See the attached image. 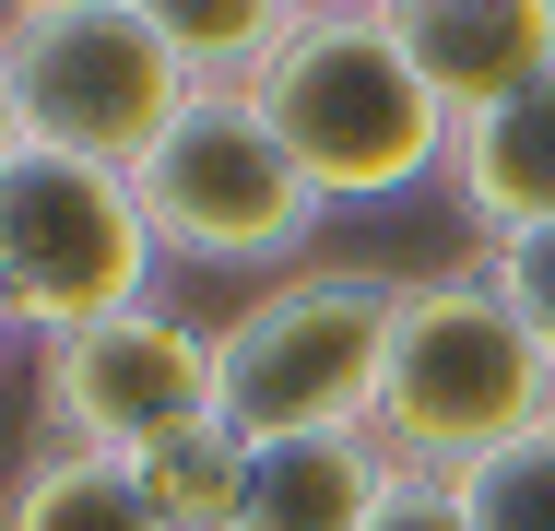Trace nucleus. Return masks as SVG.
<instances>
[{"mask_svg": "<svg viewBox=\"0 0 555 531\" xmlns=\"http://www.w3.org/2000/svg\"><path fill=\"white\" fill-rule=\"evenodd\" d=\"M130 12L178 48L190 83H248V72L296 36V0H130Z\"/></svg>", "mask_w": 555, "mask_h": 531, "instance_id": "ddd939ff", "label": "nucleus"}, {"mask_svg": "<svg viewBox=\"0 0 555 531\" xmlns=\"http://www.w3.org/2000/svg\"><path fill=\"white\" fill-rule=\"evenodd\" d=\"M214 331L178 308H130L95 319V331H60L36 342V425L48 449H107V461H142L154 437L178 425H214Z\"/></svg>", "mask_w": 555, "mask_h": 531, "instance_id": "0eeeda50", "label": "nucleus"}, {"mask_svg": "<svg viewBox=\"0 0 555 531\" xmlns=\"http://www.w3.org/2000/svg\"><path fill=\"white\" fill-rule=\"evenodd\" d=\"M402 331V284L354 272V260H296L272 272L248 308L214 331V414L272 449V437H332V425H378V366Z\"/></svg>", "mask_w": 555, "mask_h": 531, "instance_id": "7ed1b4c3", "label": "nucleus"}, {"mask_svg": "<svg viewBox=\"0 0 555 531\" xmlns=\"http://www.w3.org/2000/svg\"><path fill=\"white\" fill-rule=\"evenodd\" d=\"M248 461H260V449H248V437L214 414V425L154 437L130 472H142V496L166 508V531H236V508H248Z\"/></svg>", "mask_w": 555, "mask_h": 531, "instance_id": "f8f14e48", "label": "nucleus"}, {"mask_svg": "<svg viewBox=\"0 0 555 531\" xmlns=\"http://www.w3.org/2000/svg\"><path fill=\"white\" fill-rule=\"evenodd\" d=\"M449 190H461V212L485 224V248L555 224V72L532 83V95L461 118V142H449Z\"/></svg>", "mask_w": 555, "mask_h": 531, "instance_id": "9d476101", "label": "nucleus"}, {"mask_svg": "<svg viewBox=\"0 0 555 531\" xmlns=\"http://www.w3.org/2000/svg\"><path fill=\"white\" fill-rule=\"evenodd\" d=\"M378 24L438 83L449 118H485V106L532 95L555 72V0H390Z\"/></svg>", "mask_w": 555, "mask_h": 531, "instance_id": "6e6552de", "label": "nucleus"}, {"mask_svg": "<svg viewBox=\"0 0 555 531\" xmlns=\"http://www.w3.org/2000/svg\"><path fill=\"white\" fill-rule=\"evenodd\" d=\"M154 212L118 166H83V154H12L0 166V296L36 342L60 331H95V319L154 308Z\"/></svg>", "mask_w": 555, "mask_h": 531, "instance_id": "39448f33", "label": "nucleus"}, {"mask_svg": "<svg viewBox=\"0 0 555 531\" xmlns=\"http://www.w3.org/2000/svg\"><path fill=\"white\" fill-rule=\"evenodd\" d=\"M12 331H24V319H12V296H0V354H12Z\"/></svg>", "mask_w": 555, "mask_h": 531, "instance_id": "aec40b11", "label": "nucleus"}, {"mask_svg": "<svg viewBox=\"0 0 555 531\" xmlns=\"http://www.w3.org/2000/svg\"><path fill=\"white\" fill-rule=\"evenodd\" d=\"M332 12H390V0H296V24H332Z\"/></svg>", "mask_w": 555, "mask_h": 531, "instance_id": "6ab92c4d", "label": "nucleus"}, {"mask_svg": "<svg viewBox=\"0 0 555 531\" xmlns=\"http://www.w3.org/2000/svg\"><path fill=\"white\" fill-rule=\"evenodd\" d=\"M555 425V354L520 331V308L485 272H426L402 284V331L378 366V449L402 472H485L496 449Z\"/></svg>", "mask_w": 555, "mask_h": 531, "instance_id": "f257e3e1", "label": "nucleus"}, {"mask_svg": "<svg viewBox=\"0 0 555 531\" xmlns=\"http://www.w3.org/2000/svg\"><path fill=\"white\" fill-rule=\"evenodd\" d=\"M390 472H402V461H390L366 425L272 437V449L248 461V508H236V531H366L378 496H390Z\"/></svg>", "mask_w": 555, "mask_h": 531, "instance_id": "1a4fd4ad", "label": "nucleus"}, {"mask_svg": "<svg viewBox=\"0 0 555 531\" xmlns=\"http://www.w3.org/2000/svg\"><path fill=\"white\" fill-rule=\"evenodd\" d=\"M0 60H12V95L36 154H83L142 178V154L178 130V106L202 95L178 72V48L118 0V12H48V24H0Z\"/></svg>", "mask_w": 555, "mask_h": 531, "instance_id": "423d86ee", "label": "nucleus"}, {"mask_svg": "<svg viewBox=\"0 0 555 531\" xmlns=\"http://www.w3.org/2000/svg\"><path fill=\"white\" fill-rule=\"evenodd\" d=\"M24 142H36V130H24V95H12V60H0V166H12Z\"/></svg>", "mask_w": 555, "mask_h": 531, "instance_id": "f3484780", "label": "nucleus"}, {"mask_svg": "<svg viewBox=\"0 0 555 531\" xmlns=\"http://www.w3.org/2000/svg\"><path fill=\"white\" fill-rule=\"evenodd\" d=\"M366 531H473V508H461L449 472H390V496H378Z\"/></svg>", "mask_w": 555, "mask_h": 531, "instance_id": "dca6fc26", "label": "nucleus"}, {"mask_svg": "<svg viewBox=\"0 0 555 531\" xmlns=\"http://www.w3.org/2000/svg\"><path fill=\"white\" fill-rule=\"evenodd\" d=\"M142 212L166 260H214V272H296V248L320 236V190L296 178V154L272 142V118L248 83H202L178 106V130L142 154Z\"/></svg>", "mask_w": 555, "mask_h": 531, "instance_id": "20e7f679", "label": "nucleus"}, {"mask_svg": "<svg viewBox=\"0 0 555 531\" xmlns=\"http://www.w3.org/2000/svg\"><path fill=\"white\" fill-rule=\"evenodd\" d=\"M0 531H166V508L107 449H36L0 496Z\"/></svg>", "mask_w": 555, "mask_h": 531, "instance_id": "9b49d317", "label": "nucleus"}, {"mask_svg": "<svg viewBox=\"0 0 555 531\" xmlns=\"http://www.w3.org/2000/svg\"><path fill=\"white\" fill-rule=\"evenodd\" d=\"M248 95H260L272 142L296 154V178L332 212L343 202H402V190L449 178V142H461V118H449L438 83L390 48L378 12L296 24V36L248 72Z\"/></svg>", "mask_w": 555, "mask_h": 531, "instance_id": "f03ea898", "label": "nucleus"}, {"mask_svg": "<svg viewBox=\"0 0 555 531\" xmlns=\"http://www.w3.org/2000/svg\"><path fill=\"white\" fill-rule=\"evenodd\" d=\"M485 284H496V296L520 308V331L555 354V224H532V236H496V248H485Z\"/></svg>", "mask_w": 555, "mask_h": 531, "instance_id": "2eb2a0df", "label": "nucleus"}, {"mask_svg": "<svg viewBox=\"0 0 555 531\" xmlns=\"http://www.w3.org/2000/svg\"><path fill=\"white\" fill-rule=\"evenodd\" d=\"M48 12H118V0H0V24H48Z\"/></svg>", "mask_w": 555, "mask_h": 531, "instance_id": "a211bd4d", "label": "nucleus"}, {"mask_svg": "<svg viewBox=\"0 0 555 531\" xmlns=\"http://www.w3.org/2000/svg\"><path fill=\"white\" fill-rule=\"evenodd\" d=\"M461 508H473V531H555V425L496 449L485 472H461Z\"/></svg>", "mask_w": 555, "mask_h": 531, "instance_id": "4468645a", "label": "nucleus"}]
</instances>
